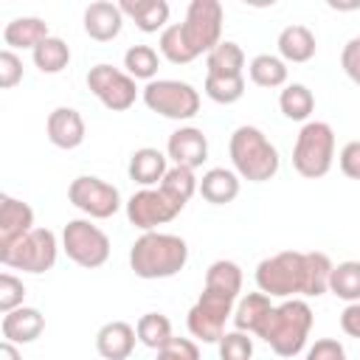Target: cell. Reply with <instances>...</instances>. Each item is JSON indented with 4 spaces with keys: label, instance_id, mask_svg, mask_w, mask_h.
<instances>
[{
    "label": "cell",
    "instance_id": "obj_1",
    "mask_svg": "<svg viewBox=\"0 0 360 360\" xmlns=\"http://www.w3.org/2000/svg\"><path fill=\"white\" fill-rule=\"evenodd\" d=\"M332 267L335 264L321 250H307V253L281 250L259 262L256 287L270 298H295V295L318 298L329 292Z\"/></svg>",
    "mask_w": 360,
    "mask_h": 360
},
{
    "label": "cell",
    "instance_id": "obj_2",
    "mask_svg": "<svg viewBox=\"0 0 360 360\" xmlns=\"http://www.w3.org/2000/svg\"><path fill=\"white\" fill-rule=\"evenodd\" d=\"M186 262L188 245L174 233L146 231L129 248V267L138 278H172L186 267Z\"/></svg>",
    "mask_w": 360,
    "mask_h": 360
},
{
    "label": "cell",
    "instance_id": "obj_3",
    "mask_svg": "<svg viewBox=\"0 0 360 360\" xmlns=\"http://www.w3.org/2000/svg\"><path fill=\"white\" fill-rule=\"evenodd\" d=\"M312 329V309L304 298H284L278 307H273L259 326V338L278 354V357H295L309 338Z\"/></svg>",
    "mask_w": 360,
    "mask_h": 360
},
{
    "label": "cell",
    "instance_id": "obj_4",
    "mask_svg": "<svg viewBox=\"0 0 360 360\" xmlns=\"http://www.w3.org/2000/svg\"><path fill=\"white\" fill-rule=\"evenodd\" d=\"M228 152L236 174L250 183H264L278 172V152L259 127H236L228 141Z\"/></svg>",
    "mask_w": 360,
    "mask_h": 360
},
{
    "label": "cell",
    "instance_id": "obj_5",
    "mask_svg": "<svg viewBox=\"0 0 360 360\" xmlns=\"http://www.w3.org/2000/svg\"><path fill=\"white\" fill-rule=\"evenodd\" d=\"M335 160V132L326 121H307L292 146V166L301 177L318 180L329 174Z\"/></svg>",
    "mask_w": 360,
    "mask_h": 360
},
{
    "label": "cell",
    "instance_id": "obj_6",
    "mask_svg": "<svg viewBox=\"0 0 360 360\" xmlns=\"http://www.w3.org/2000/svg\"><path fill=\"white\" fill-rule=\"evenodd\" d=\"M56 233L48 228H34L31 233H25L22 239H17L8 248H0V262L11 270H22V273H48L56 264Z\"/></svg>",
    "mask_w": 360,
    "mask_h": 360
},
{
    "label": "cell",
    "instance_id": "obj_7",
    "mask_svg": "<svg viewBox=\"0 0 360 360\" xmlns=\"http://www.w3.org/2000/svg\"><path fill=\"white\" fill-rule=\"evenodd\" d=\"M143 104L172 121H188L200 112V93L188 82L177 79H155L143 87Z\"/></svg>",
    "mask_w": 360,
    "mask_h": 360
},
{
    "label": "cell",
    "instance_id": "obj_8",
    "mask_svg": "<svg viewBox=\"0 0 360 360\" xmlns=\"http://www.w3.org/2000/svg\"><path fill=\"white\" fill-rule=\"evenodd\" d=\"M222 3L219 0H191L186 8V20L180 22L183 37L188 42V48L200 56V53H211L219 42H222Z\"/></svg>",
    "mask_w": 360,
    "mask_h": 360
},
{
    "label": "cell",
    "instance_id": "obj_9",
    "mask_svg": "<svg viewBox=\"0 0 360 360\" xmlns=\"http://www.w3.org/2000/svg\"><path fill=\"white\" fill-rule=\"evenodd\" d=\"M233 307H236L233 295L202 287V295L197 298V304L188 309L186 318L188 332L202 343H219V338L225 335V321L233 318Z\"/></svg>",
    "mask_w": 360,
    "mask_h": 360
},
{
    "label": "cell",
    "instance_id": "obj_10",
    "mask_svg": "<svg viewBox=\"0 0 360 360\" xmlns=\"http://www.w3.org/2000/svg\"><path fill=\"white\" fill-rule=\"evenodd\" d=\"M62 248L70 262L87 270L101 267L110 259V239L90 219H70L62 231Z\"/></svg>",
    "mask_w": 360,
    "mask_h": 360
},
{
    "label": "cell",
    "instance_id": "obj_11",
    "mask_svg": "<svg viewBox=\"0 0 360 360\" xmlns=\"http://www.w3.org/2000/svg\"><path fill=\"white\" fill-rule=\"evenodd\" d=\"M87 87L90 93L112 112H124L135 104V96H138V87H135V79L127 73V70H118L107 62L101 65H93L90 73H87Z\"/></svg>",
    "mask_w": 360,
    "mask_h": 360
},
{
    "label": "cell",
    "instance_id": "obj_12",
    "mask_svg": "<svg viewBox=\"0 0 360 360\" xmlns=\"http://www.w3.org/2000/svg\"><path fill=\"white\" fill-rule=\"evenodd\" d=\"M68 200L84 211L93 219H110L121 208V194L112 183H104L101 177L82 174L68 186Z\"/></svg>",
    "mask_w": 360,
    "mask_h": 360
},
{
    "label": "cell",
    "instance_id": "obj_13",
    "mask_svg": "<svg viewBox=\"0 0 360 360\" xmlns=\"http://www.w3.org/2000/svg\"><path fill=\"white\" fill-rule=\"evenodd\" d=\"M180 211H183V205L174 202L160 186L158 188H141V191H135L127 200V219L135 228H141L143 233L146 231H155L158 225L172 222Z\"/></svg>",
    "mask_w": 360,
    "mask_h": 360
},
{
    "label": "cell",
    "instance_id": "obj_14",
    "mask_svg": "<svg viewBox=\"0 0 360 360\" xmlns=\"http://www.w3.org/2000/svg\"><path fill=\"white\" fill-rule=\"evenodd\" d=\"M166 158L174 160V166L197 169L208 158V138L197 127H180L166 141Z\"/></svg>",
    "mask_w": 360,
    "mask_h": 360
},
{
    "label": "cell",
    "instance_id": "obj_15",
    "mask_svg": "<svg viewBox=\"0 0 360 360\" xmlns=\"http://www.w3.org/2000/svg\"><path fill=\"white\" fill-rule=\"evenodd\" d=\"M124 28V11L118 3L110 0H96L84 8V31L96 42H110L121 34Z\"/></svg>",
    "mask_w": 360,
    "mask_h": 360
},
{
    "label": "cell",
    "instance_id": "obj_16",
    "mask_svg": "<svg viewBox=\"0 0 360 360\" xmlns=\"http://www.w3.org/2000/svg\"><path fill=\"white\" fill-rule=\"evenodd\" d=\"M34 231V211L28 202L3 194L0 197V248L14 245Z\"/></svg>",
    "mask_w": 360,
    "mask_h": 360
},
{
    "label": "cell",
    "instance_id": "obj_17",
    "mask_svg": "<svg viewBox=\"0 0 360 360\" xmlns=\"http://www.w3.org/2000/svg\"><path fill=\"white\" fill-rule=\"evenodd\" d=\"M45 132L56 149H76L84 141V118L73 107H56L45 121Z\"/></svg>",
    "mask_w": 360,
    "mask_h": 360
},
{
    "label": "cell",
    "instance_id": "obj_18",
    "mask_svg": "<svg viewBox=\"0 0 360 360\" xmlns=\"http://www.w3.org/2000/svg\"><path fill=\"white\" fill-rule=\"evenodd\" d=\"M45 329V315L37 307H17L3 315L0 332L8 343H34Z\"/></svg>",
    "mask_w": 360,
    "mask_h": 360
},
{
    "label": "cell",
    "instance_id": "obj_19",
    "mask_svg": "<svg viewBox=\"0 0 360 360\" xmlns=\"http://www.w3.org/2000/svg\"><path fill=\"white\" fill-rule=\"evenodd\" d=\"M138 332L127 321H110L96 332V352L104 360H127L135 349Z\"/></svg>",
    "mask_w": 360,
    "mask_h": 360
},
{
    "label": "cell",
    "instance_id": "obj_20",
    "mask_svg": "<svg viewBox=\"0 0 360 360\" xmlns=\"http://www.w3.org/2000/svg\"><path fill=\"white\" fill-rule=\"evenodd\" d=\"M166 160H169V158H166L160 149H155V146H141V149H135V152L129 155V166H127L129 180H135V183L143 186V188L160 186L163 177H166V172H169Z\"/></svg>",
    "mask_w": 360,
    "mask_h": 360
},
{
    "label": "cell",
    "instance_id": "obj_21",
    "mask_svg": "<svg viewBox=\"0 0 360 360\" xmlns=\"http://www.w3.org/2000/svg\"><path fill=\"white\" fill-rule=\"evenodd\" d=\"M124 17H129L143 34L163 31L169 22V3L166 0H121L118 3Z\"/></svg>",
    "mask_w": 360,
    "mask_h": 360
},
{
    "label": "cell",
    "instance_id": "obj_22",
    "mask_svg": "<svg viewBox=\"0 0 360 360\" xmlns=\"http://www.w3.org/2000/svg\"><path fill=\"white\" fill-rule=\"evenodd\" d=\"M197 191L211 205H228V202H233L239 197V174L231 172V169H222V166L208 169L202 174V180H200Z\"/></svg>",
    "mask_w": 360,
    "mask_h": 360
},
{
    "label": "cell",
    "instance_id": "obj_23",
    "mask_svg": "<svg viewBox=\"0 0 360 360\" xmlns=\"http://www.w3.org/2000/svg\"><path fill=\"white\" fill-rule=\"evenodd\" d=\"M278 53L284 62H309L315 56V34L307 25H287L278 34Z\"/></svg>",
    "mask_w": 360,
    "mask_h": 360
},
{
    "label": "cell",
    "instance_id": "obj_24",
    "mask_svg": "<svg viewBox=\"0 0 360 360\" xmlns=\"http://www.w3.org/2000/svg\"><path fill=\"white\" fill-rule=\"evenodd\" d=\"M48 22L39 20V17H14L11 22H6L3 28V39L6 45L14 51V48H37L42 39H48Z\"/></svg>",
    "mask_w": 360,
    "mask_h": 360
},
{
    "label": "cell",
    "instance_id": "obj_25",
    "mask_svg": "<svg viewBox=\"0 0 360 360\" xmlns=\"http://www.w3.org/2000/svg\"><path fill=\"white\" fill-rule=\"evenodd\" d=\"M270 309H273L270 295H264V292H248L233 307V326L239 332H253L256 335Z\"/></svg>",
    "mask_w": 360,
    "mask_h": 360
},
{
    "label": "cell",
    "instance_id": "obj_26",
    "mask_svg": "<svg viewBox=\"0 0 360 360\" xmlns=\"http://www.w3.org/2000/svg\"><path fill=\"white\" fill-rule=\"evenodd\" d=\"M205 68H208V76H245V51L231 42V39H222L208 56H205Z\"/></svg>",
    "mask_w": 360,
    "mask_h": 360
},
{
    "label": "cell",
    "instance_id": "obj_27",
    "mask_svg": "<svg viewBox=\"0 0 360 360\" xmlns=\"http://www.w3.org/2000/svg\"><path fill=\"white\" fill-rule=\"evenodd\" d=\"M248 73H250V82L259 84V87H284L287 84V62L281 56H273V53H259L250 59L248 65Z\"/></svg>",
    "mask_w": 360,
    "mask_h": 360
},
{
    "label": "cell",
    "instance_id": "obj_28",
    "mask_svg": "<svg viewBox=\"0 0 360 360\" xmlns=\"http://www.w3.org/2000/svg\"><path fill=\"white\" fill-rule=\"evenodd\" d=\"M278 107H281L284 118H290V121H307L312 115V110H315V96H312V90L307 84L292 82V84H284V90L278 96Z\"/></svg>",
    "mask_w": 360,
    "mask_h": 360
},
{
    "label": "cell",
    "instance_id": "obj_29",
    "mask_svg": "<svg viewBox=\"0 0 360 360\" xmlns=\"http://www.w3.org/2000/svg\"><path fill=\"white\" fill-rule=\"evenodd\" d=\"M329 292H335L338 298L349 304H357L360 301V262L349 259V262L335 264L329 276Z\"/></svg>",
    "mask_w": 360,
    "mask_h": 360
},
{
    "label": "cell",
    "instance_id": "obj_30",
    "mask_svg": "<svg viewBox=\"0 0 360 360\" xmlns=\"http://www.w3.org/2000/svg\"><path fill=\"white\" fill-rule=\"evenodd\" d=\"M31 56H34V65H37L42 73H62V70L68 68V62H70V48H68L65 39L48 37V39H42V42L31 51Z\"/></svg>",
    "mask_w": 360,
    "mask_h": 360
},
{
    "label": "cell",
    "instance_id": "obj_31",
    "mask_svg": "<svg viewBox=\"0 0 360 360\" xmlns=\"http://www.w3.org/2000/svg\"><path fill=\"white\" fill-rule=\"evenodd\" d=\"M205 287L239 298V292H242V270H239V264L228 262V259H217L205 270Z\"/></svg>",
    "mask_w": 360,
    "mask_h": 360
},
{
    "label": "cell",
    "instance_id": "obj_32",
    "mask_svg": "<svg viewBox=\"0 0 360 360\" xmlns=\"http://www.w3.org/2000/svg\"><path fill=\"white\" fill-rule=\"evenodd\" d=\"M135 332H138V340L143 343V346H149V349H163L174 335H172V321L166 318V315H160V312H146V315H141L138 318V323H135Z\"/></svg>",
    "mask_w": 360,
    "mask_h": 360
},
{
    "label": "cell",
    "instance_id": "obj_33",
    "mask_svg": "<svg viewBox=\"0 0 360 360\" xmlns=\"http://www.w3.org/2000/svg\"><path fill=\"white\" fill-rule=\"evenodd\" d=\"M124 68L132 79H146V82H155V73L160 68V56L152 45H132L127 48L124 53Z\"/></svg>",
    "mask_w": 360,
    "mask_h": 360
},
{
    "label": "cell",
    "instance_id": "obj_34",
    "mask_svg": "<svg viewBox=\"0 0 360 360\" xmlns=\"http://www.w3.org/2000/svg\"><path fill=\"white\" fill-rule=\"evenodd\" d=\"M160 188L174 200V202H180L183 208H186V202L197 194V188H200V180L194 177V169H186V166H172L169 172H166V177H163V183H160Z\"/></svg>",
    "mask_w": 360,
    "mask_h": 360
},
{
    "label": "cell",
    "instance_id": "obj_35",
    "mask_svg": "<svg viewBox=\"0 0 360 360\" xmlns=\"http://www.w3.org/2000/svg\"><path fill=\"white\" fill-rule=\"evenodd\" d=\"M158 45H160V56L169 59L172 65H188V62L197 59V53L188 48V42H186V37H183L180 22L166 25V28L160 31V42H158Z\"/></svg>",
    "mask_w": 360,
    "mask_h": 360
},
{
    "label": "cell",
    "instance_id": "obj_36",
    "mask_svg": "<svg viewBox=\"0 0 360 360\" xmlns=\"http://www.w3.org/2000/svg\"><path fill=\"white\" fill-rule=\"evenodd\" d=\"M202 90L217 104H233L245 96V76H208L205 73Z\"/></svg>",
    "mask_w": 360,
    "mask_h": 360
},
{
    "label": "cell",
    "instance_id": "obj_37",
    "mask_svg": "<svg viewBox=\"0 0 360 360\" xmlns=\"http://www.w3.org/2000/svg\"><path fill=\"white\" fill-rule=\"evenodd\" d=\"M219 360H250L253 357V340L248 338V332H225L219 338Z\"/></svg>",
    "mask_w": 360,
    "mask_h": 360
},
{
    "label": "cell",
    "instance_id": "obj_38",
    "mask_svg": "<svg viewBox=\"0 0 360 360\" xmlns=\"http://www.w3.org/2000/svg\"><path fill=\"white\" fill-rule=\"evenodd\" d=\"M22 298H25V284L14 273H0V312L6 315L22 307Z\"/></svg>",
    "mask_w": 360,
    "mask_h": 360
},
{
    "label": "cell",
    "instance_id": "obj_39",
    "mask_svg": "<svg viewBox=\"0 0 360 360\" xmlns=\"http://www.w3.org/2000/svg\"><path fill=\"white\" fill-rule=\"evenodd\" d=\"M155 360H200V349L188 338H172L163 349H158Z\"/></svg>",
    "mask_w": 360,
    "mask_h": 360
},
{
    "label": "cell",
    "instance_id": "obj_40",
    "mask_svg": "<svg viewBox=\"0 0 360 360\" xmlns=\"http://www.w3.org/2000/svg\"><path fill=\"white\" fill-rule=\"evenodd\" d=\"M20 82H22V59L11 48L0 51V87L3 90H11Z\"/></svg>",
    "mask_w": 360,
    "mask_h": 360
},
{
    "label": "cell",
    "instance_id": "obj_41",
    "mask_svg": "<svg viewBox=\"0 0 360 360\" xmlns=\"http://www.w3.org/2000/svg\"><path fill=\"white\" fill-rule=\"evenodd\" d=\"M340 68H343V73L360 87V37H352V39L343 45Z\"/></svg>",
    "mask_w": 360,
    "mask_h": 360
},
{
    "label": "cell",
    "instance_id": "obj_42",
    "mask_svg": "<svg viewBox=\"0 0 360 360\" xmlns=\"http://www.w3.org/2000/svg\"><path fill=\"white\" fill-rule=\"evenodd\" d=\"M307 360H346V349L335 338H321L309 346Z\"/></svg>",
    "mask_w": 360,
    "mask_h": 360
},
{
    "label": "cell",
    "instance_id": "obj_43",
    "mask_svg": "<svg viewBox=\"0 0 360 360\" xmlns=\"http://www.w3.org/2000/svg\"><path fill=\"white\" fill-rule=\"evenodd\" d=\"M340 172L352 180H360V141H349L340 149Z\"/></svg>",
    "mask_w": 360,
    "mask_h": 360
},
{
    "label": "cell",
    "instance_id": "obj_44",
    "mask_svg": "<svg viewBox=\"0 0 360 360\" xmlns=\"http://www.w3.org/2000/svg\"><path fill=\"white\" fill-rule=\"evenodd\" d=\"M340 329H343L349 338H360V301H357V304H349V307L340 312Z\"/></svg>",
    "mask_w": 360,
    "mask_h": 360
},
{
    "label": "cell",
    "instance_id": "obj_45",
    "mask_svg": "<svg viewBox=\"0 0 360 360\" xmlns=\"http://www.w3.org/2000/svg\"><path fill=\"white\" fill-rule=\"evenodd\" d=\"M0 360H22V357H20V352H17L14 343L3 340V343H0Z\"/></svg>",
    "mask_w": 360,
    "mask_h": 360
}]
</instances>
